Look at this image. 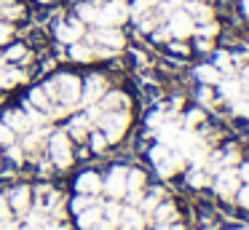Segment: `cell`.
<instances>
[{"mask_svg":"<svg viewBox=\"0 0 249 230\" xmlns=\"http://www.w3.org/2000/svg\"><path fill=\"white\" fill-rule=\"evenodd\" d=\"M126 21V0H70L51 19L49 35L62 59L72 64H89L115 56L124 48Z\"/></svg>","mask_w":249,"mask_h":230,"instance_id":"6da1fadb","label":"cell"},{"mask_svg":"<svg viewBox=\"0 0 249 230\" xmlns=\"http://www.w3.org/2000/svg\"><path fill=\"white\" fill-rule=\"evenodd\" d=\"M33 56L35 53L30 48V43L22 40H14L0 48V94L19 86L27 78L30 67H33Z\"/></svg>","mask_w":249,"mask_h":230,"instance_id":"7a4b0ae2","label":"cell"},{"mask_svg":"<svg viewBox=\"0 0 249 230\" xmlns=\"http://www.w3.org/2000/svg\"><path fill=\"white\" fill-rule=\"evenodd\" d=\"M30 8L27 0H0V48L30 30Z\"/></svg>","mask_w":249,"mask_h":230,"instance_id":"3957f363","label":"cell"},{"mask_svg":"<svg viewBox=\"0 0 249 230\" xmlns=\"http://www.w3.org/2000/svg\"><path fill=\"white\" fill-rule=\"evenodd\" d=\"M238 179H241V177L233 169H222L214 174V190L220 193L222 198H233L238 193Z\"/></svg>","mask_w":249,"mask_h":230,"instance_id":"277c9868","label":"cell"},{"mask_svg":"<svg viewBox=\"0 0 249 230\" xmlns=\"http://www.w3.org/2000/svg\"><path fill=\"white\" fill-rule=\"evenodd\" d=\"M153 219H156V225H172L174 219H177V209H174V203L161 201L158 209H156V214H153Z\"/></svg>","mask_w":249,"mask_h":230,"instance_id":"5b68a950","label":"cell"},{"mask_svg":"<svg viewBox=\"0 0 249 230\" xmlns=\"http://www.w3.org/2000/svg\"><path fill=\"white\" fill-rule=\"evenodd\" d=\"M196 78H198L204 86H212V83H220L222 80V72L214 67V64H201V67L196 70Z\"/></svg>","mask_w":249,"mask_h":230,"instance_id":"8992f818","label":"cell"},{"mask_svg":"<svg viewBox=\"0 0 249 230\" xmlns=\"http://www.w3.org/2000/svg\"><path fill=\"white\" fill-rule=\"evenodd\" d=\"M220 88H222V96H225V99L236 102L238 96H241L244 86H241V80H236V78H225V80H220Z\"/></svg>","mask_w":249,"mask_h":230,"instance_id":"52a82bcc","label":"cell"},{"mask_svg":"<svg viewBox=\"0 0 249 230\" xmlns=\"http://www.w3.org/2000/svg\"><path fill=\"white\" fill-rule=\"evenodd\" d=\"M209 182H212V177L206 174L204 169H190L188 171V185L190 187H206Z\"/></svg>","mask_w":249,"mask_h":230,"instance_id":"ba28073f","label":"cell"},{"mask_svg":"<svg viewBox=\"0 0 249 230\" xmlns=\"http://www.w3.org/2000/svg\"><path fill=\"white\" fill-rule=\"evenodd\" d=\"M233 105V112H238V115L249 118V99H244V96H238L236 102H231Z\"/></svg>","mask_w":249,"mask_h":230,"instance_id":"9c48e42d","label":"cell"},{"mask_svg":"<svg viewBox=\"0 0 249 230\" xmlns=\"http://www.w3.org/2000/svg\"><path fill=\"white\" fill-rule=\"evenodd\" d=\"M201 121H204V112H201V110H190L188 115H185V126H188V128L198 126Z\"/></svg>","mask_w":249,"mask_h":230,"instance_id":"30bf717a","label":"cell"},{"mask_svg":"<svg viewBox=\"0 0 249 230\" xmlns=\"http://www.w3.org/2000/svg\"><path fill=\"white\" fill-rule=\"evenodd\" d=\"M217 70H233V59H231V53H225V51H220L217 53V64H214Z\"/></svg>","mask_w":249,"mask_h":230,"instance_id":"8fae6325","label":"cell"},{"mask_svg":"<svg viewBox=\"0 0 249 230\" xmlns=\"http://www.w3.org/2000/svg\"><path fill=\"white\" fill-rule=\"evenodd\" d=\"M236 160H238V150H228V153L222 155V166H225V169H231Z\"/></svg>","mask_w":249,"mask_h":230,"instance_id":"7c38bea8","label":"cell"},{"mask_svg":"<svg viewBox=\"0 0 249 230\" xmlns=\"http://www.w3.org/2000/svg\"><path fill=\"white\" fill-rule=\"evenodd\" d=\"M236 195H238V203L249 209V185H247V187H238V193H236Z\"/></svg>","mask_w":249,"mask_h":230,"instance_id":"4fadbf2b","label":"cell"},{"mask_svg":"<svg viewBox=\"0 0 249 230\" xmlns=\"http://www.w3.org/2000/svg\"><path fill=\"white\" fill-rule=\"evenodd\" d=\"M30 5H65L70 0H27Z\"/></svg>","mask_w":249,"mask_h":230,"instance_id":"5bb4252c","label":"cell"},{"mask_svg":"<svg viewBox=\"0 0 249 230\" xmlns=\"http://www.w3.org/2000/svg\"><path fill=\"white\" fill-rule=\"evenodd\" d=\"M198 99H201V102H204V105H209V102H212V91H209V88H201V94H198Z\"/></svg>","mask_w":249,"mask_h":230,"instance_id":"9a60e30c","label":"cell"},{"mask_svg":"<svg viewBox=\"0 0 249 230\" xmlns=\"http://www.w3.org/2000/svg\"><path fill=\"white\" fill-rule=\"evenodd\" d=\"M238 177H241V179H247V182H249V163H244V166H241V174H238Z\"/></svg>","mask_w":249,"mask_h":230,"instance_id":"2e32d148","label":"cell"},{"mask_svg":"<svg viewBox=\"0 0 249 230\" xmlns=\"http://www.w3.org/2000/svg\"><path fill=\"white\" fill-rule=\"evenodd\" d=\"M247 83H249V67L244 70V78H241V86H247Z\"/></svg>","mask_w":249,"mask_h":230,"instance_id":"e0dca14e","label":"cell"},{"mask_svg":"<svg viewBox=\"0 0 249 230\" xmlns=\"http://www.w3.org/2000/svg\"><path fill=\"white\" fill-rule=\"evenodd\" d=\"M169 230H185V228H182V225H177V222H172V225H169Z\"/></svg>","mask_w":249,"mask_h":230,"instance_id":"ac0fdd59","label":"cell"},{"mask_svg":"<svg viewBox=\"0 0 249 230\" xmlns=\"http://www.w3.org/2000/svg\"><path fill=\"white\" fill-rule=\"evenodd\" d=\"M244 14L249 16V0H244Z\"/></svg>","mask_w":249,"mask_h":230,"instance_id":"d6986e66","label":"cell"},{"mask_svg":"<svg viewBox=\"0 0 249 230\" xmlns=\"http://www.w3.org/2000/svg\"><path fill=\"white\" fill-rule=\"evenodd\" d=\"M236 230H247V228H236Z\"/></svg>","mask_w":249,"mask_h":230,"instance_id":"ffe728a7","label":"cell"}]
</instances>
